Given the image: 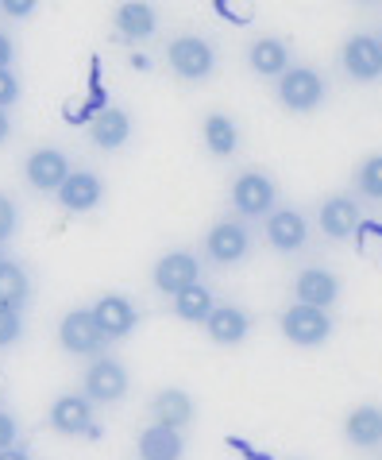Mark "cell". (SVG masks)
I'll use <instances>...</instances> for the list:
<instances>
[{
	"label": "cell",
	"instance_id": "1",
	"mask_svg": "<svg viewBox=\"0 0 382 460\" xmlns=\"http://www.w3.org/2000/svg\"><path fill=\"white\" fill-rule=\"evenodd\" d=\"M328 97V82L321 70L313 66H290L286 74H278V101L290 112H317Z\"/></svg>",
	"mask_w": 382,
	"mask_h": 460
},
{
	"label": "cell",
	"instance_id": "2",
	"mask_svg": "<svg viewBox=\"0 0 382 460\" xmlns=\"http://www.w3.org/2000/svg\"><path fill=\"white\" fill-rule=\"evenodd\" d=\"M278 325H282V337L290 344H298V349H317V344H325L336 329L333 314L317 310V305H305V302H294L290 310H282Z\"/></svg>",
	"mask_w": 382,
	"mask_h": 460
},
{
	"label": "cell",
	"instance_id": "3",
	"mask_svg": "<svg viewBox=\"0 0 382 460\" xmlns=\"http://www.w3.org/2000/svg\"><path fill=\"white\" fill-rule=\"evenodd\" d=\"M228 201H232V209L239 217H247V221H263V217L278 206V186H274L271 174L244 171V174H236L232 190H228Z\"/></svg>",
	"mask_w": 382,
	"mask_h": 460
},
{
	"label": "cell",
	"instance_id": "4",
	"mask_svg": "<svg viewBox=\"0 0 382 460\" xmlns=\"http://www.w3.org/2000/svg\"><path fill=\"white\" fill-rule=\"evenodd\" d=\"M167 62L178 78L205 82L216 70V47L205 40V35H178V40L167 47Z\"/></svg>",
	"mask_w": 382,
	"mask_h": 460
},
{
	"label": "cell",
	"instance_id": "5",
	"mask_svg": "<svg viewBox=\"0 0 382 460\" xmlns=\"http://www.w3.org/2000/svg\"><path fill=\"white\" fill-rule=\"evenodd\" d=\"M205 260L213 267H236L239 260H247L251 255V233L244 221H216L209 233H205Z\"/></svg>",
	"mask_w": 382,
	"mask_h": 460
},
{
	"label": "cell",
	"instance_id": "6",
	"mask_svg": "<svg viewBox=\"0 0 382 460\" xmlns=\"http://www.w3.org/2000/svg\"><path fill=\"white\" fill-rule=\"evenodd\" d=\"M263 233H266V244L282 255H294L309 244V221H305L301 209H290V206H274L271 213L263 217Z\"/></svg>",
	"mask_w": 382,
	"mask_h": 460
},
{
	"label": "cell",
	"instance_id": "7",
	"mask_svg": "<svg viewBox=\"0 0 382 460\" xmlns=\"http://www.w3.org/2000/svg\"><path fill=\"white\" fill-rule=\"evenodd\" d=\"M127 383H132L127 379V367L120 360H112V356H100L85 372V399L93 406H112L127 394Z\"/></svg>",
	"mask_w": 382,
	"mask_h": 460
},
{
	"label": "cell",
	"instance_id": "8",
	"mask_svg": "<svg viewBox=\"0 0 382 460\" xmlns=\"http://www.w3.org/2000/svg\"><path fill=\"white\" fill-rule=\"evenodd\" d=\"M50 429L62 433V438H93L97 421H93V402L85 394H58L50 402Z\"/></svg>",
	"mask_w": 382,
	"mask_h": 460
},
{
	"label": "cell",
	"instance_id": "9",
	"mask_svg": "<svg viewBox=\"0 0 382 460\" xmlns=\"http://www.w3.org/2000/svg\"><path fill=\"white\" fill-rule=\"evenodd\" d=\"M70 155L58 147H35L28 163H23V178H28L31 190H39V194H58V186L66 182L70 174Z\"/></svg>",
	"mask_w": 382,
	"mask_h": 460
},
{
	"label": "cell",
	"instance_id": "10",
	"mask_svg": "<svg viewBox=\"0 0 382 460\" xmlns=\"http://www.w3.org/2000/svg\"><path fill=\"white\" fill-rule=\"evenodd\" d=\"M151 283H155L159 294H167L174 298L178 290H186L189 283H201V260L194 252L178 248V252H167L162 260L155 263V271H151Z\"/></svg>",
	"mask_w": 382,
	"mask_h": 460
},
{
	"label": "cell",
	"instance_id": "11",
	"mask_svg": "<svg viewBox=\"0 0 382 460\" xmlns=\"http://www.w3.org/2000/svg\"><path fill=\"white\" fill-rule=\"evenodd\" d=\"M58 341H62V349L74 356H100L109 349L105 333H100L93 322V310H70L58 325Z\"/></svg>",
	"mask_w": 382,
	"mask_h": 460
},
{
	"label": "cell",
	"instance_id": "12",
	"mask_svg": "<svg viewBox=\"0 0 382 460\" xmlns=\"http://www.w3.org/2000/svg\"><path fill=\"white\" fill-rule=\"evenodd\" d=\"M93 322L100 333H105V341L112 344V341H124L139 325V310L127 294H100L93 302Z\"/></svg>",
	"mask_w": 382,
	"mask_h": 460
},
{
	"label": "cell",
	"instance_id": "13",
	"mask_svg": "<svg viewBox=\"0 0 382 460\" xmlns=\"http://www.w3.org/2000/svg\"><path fill=\"white\" fill-rule=\"evenodd\" d=\"M205 333L213 344H221V349H236V344H244L251 333V314L236 302H216L213 314L205 317Z\"/></svg>",
	"mask_w": 382,
	"mask_h": 460
},
{
	"label": "cell",
	"instance_id": "14",
	"mask_svg": "<svg viewBox=\"0 0 382 460\" xmlns=\"http://www.w3.org/2000/svg\"><path fill=\"white\" fill-rule=\"evenodd\" d=\"M340 294H343V287L328 267H301L294 279V302L317 305V310H333L340 302Z\"/></svg>",
	"mask_w": 382,
	"mask_h": 460
},
{
	"label": "cell",
	"instance_id": "15",
	"mask_svg": "<svg viewBox=\"0 0 382 460\" xmlns=\"http://www.w3.org/2000/svg\"><path fill=\"white\" fill-rule=\"evenodd\" d=\"M340 66L348 70V78L355 82H378L382 78V50L375 35H352L340 50Z\"/></svg>",
	"mask_w": 382,
	"mask_h": 460
},
{
	"label": "cell",
	"instance_id": "16",
	"mask_svg": "<svg viewBox=\"0 0 382 460\" xmlns=\"http://www.w3.org/2000/svg\"><path fill=\"white\" fill-rule=\"evenodd\" d=\"M360 221H363V209L352 194H333L317 209V225H321V233L328 240H348L355 228H360Z\"/></svg>",
	"mask_w": 382,
	"mask_h": 460
},
{
	"label": "cell",
	"instance_id": "17",
	"mask_svg": "<svg viewBox=\"0 0 382 460\" xmlns=\"http://www.w3.org/2000/svg\"><path fill=\"white\" fill-rule=\"evenodd\" d=\"M105 201V182L93 171H70L66 182L58 186V206L70 213H93Z\"/></svg>",
	"mask_w": 382,
	"mask_h": 460
},
{
	"label": "cell",
	"instance_id": "18",
	"mask_svg": "<svg viewBox=\"0 0 382 460\" xmlns=\"http://www.w3.org/2000/svg\"><path fill=\"white\" fill-rule=\"evenodd\" d=\"M151 418L170 429H189L197 418V402L189 399L182 387H162L155 399H151Z\"/></svg>",
	"mask_w": 382,
	"mask_h": 460
},
{
	"label": "cell",
	"instance_id": "19",
	"mask_svg": "<svg viewBox=\"0 0 382 460\" xmlns=\"http://www.w3.org/2000/svg\"><path fill=\"white\" fill-rule=\"evenodd\" d=\"M112 23H117V31L124 40L143 43L159 31V12H155V4H147V0H124L117 8V16H112Z\"/></svg>",
	"mask_w": 382,
	"mask_h": 460
},
{
	"label": "cell",
	"instance_id": "20",
	"mask_svg": "<svg viewBox=\"0 0 382 460\" xmlns=\"http://www.w3.org/2000/svg\"><path fill=\"white\" fill-rule=\"evenodd\" d=\"M343 438H348L355 449H378L382 445V406L375 402H363L348 411L343 418Z\"/></svg>",
	"mask_w": 382,
	"mask_h": 460
},
{
	"label": "cell",
	"instance_id": "21",
	"mask_svg": "<svg viewBox=\"0 0 382 460\" xmlns=\"http://www.w3.org/2000/svg\"><path fill=\"white\" fill-rule=\"evenodd\" d=\"M135 453H139V460H182L186 438H182V429H170V426L151 421V426L139 433Z\"/></svg>",
	"mask_w": 382,
	"mask_h": 460
},
{
	"label": "cell",
	"instance_id": "22",
	"mask_svg": "<svg viewBox=\"0 0 382 460\" xmlns=\"http://www.w3.org/2000/svg\"><path fill=\"white\" fill-rule=\"evenodd\" d=\"M247 66L259 74V78H278V74L290 70V47L278 35H263L247 47Z\"/></svg>",
	"mask_w": 382,
	"mask_h": 460
},
{
	"label": "cell",
	"instance_id": "23",
	"mask_svg": "<svg viewBox=\"0 0 382 460\" xmlns=\"http://www.w3.org/2000/svg\"><path fill=\"white\" fill-rule=\"evenodd\" d=\"M201 139H205V151L213 159H232L239 151V124L228 112H209L201 124Z\"/></svg>",
	"mask_w": 382,
	"mask_h": 460
},
{
	"label": "cell",
	"instance_id": "24",
	"mask_svg": "<svg viewBox=\"0 0 382 460\" xmlns=\"http://www.w3.org/2000/svg\"><path fill=\"white\" fill-rule=\"evenodd\" d=\"M216 305V294L205 283H189L186 290H178L170 298V310L178 322H189V325H205V317L213 314Z\"/></svg>",
	"mask_w": 382,
	"mask_h": 460
},
{
	"label": "cell",
	"instance_id": "25",
	"mask_svg": "<svg viewBox=\"0 0 382 460\" xmlns=\"http://www.w3.org/2000/svg\"><path fill=\"white\" fill-rule=\"evenodd\" d=\"M132 139V117L124 109H100L93 117V144L100 151H117Z\"/></svg>",
	"mask_w": 382,
	"mask_h": 460
},
{
	"label": "cell",
	"instance_id": "26",
	"mask_svg": "<svg viewBox=\"0 0 382 460\" xmlns=\"http://www.w3.org/2000/svg\"><path fill=\"white\" fill-rule=\"evenodd\" d=\"M31 298L28 271L12 260H0V310H23Z\"/></svg>",
	"mask_w": 382,
	"mask_h": 460
},
{
	"label": "cell",
	"instance_id": "27",
	"mask_svg": "<svg viewBox=\"0 0 382 460\" xmlns=\"http://www.w3.org/2000/svg\"><path fill=\"white\" fill-rule=\"evenodd\" d=\"M355 194L367 198V201H378L382 206V151L378 155H367L360 167H355Z\"/></svg>",
	"mask_w": 382,
	"mask_h": 460
},
{
	"label": "cell",
	"instance_id": "28",
	"mask_svg": "<svg viewBox=\"0 0 382 460\" xmlns=\"http://www.w3.org/2000/svg\"><path fill=\"white\" fill-rule=\"evenodd\" d=\"M16 228H20V209H16V201H12L8 194H0V244H8V240L16 236Z\"/></svg>",
	"mask_w": 382,
	"mask_h": 460
},
{
	"label": "cell",
	"instance_id": "29",
	"mask_svg": "<svg viewBox=\"0 0 382 460\" xmlns=\"http://www.w3.org/2000/svg\"><path fill=\"white\" fill-rule=\"evenodd\" d=\"M20 333H23V317H20V310H0V349L16 344Z\"/></svg>",
	"mask_w": 382,
	"mask_h": 460
},
{
	"label": "cell",
	"instance_id": "30",
	"mask_svg": "<svg viewBox=\"0 0 382 460\" xmlns=\"http://www.w3.org/2000/svg\"><path fill=\"white\" fill-rule=\"evenodd\" d=\"M20 93H23V89H20V78H16V74H12V70H0V109L8 112V109L20 101Z\"/></svg>",
	"mask_w": 382,
	"mask_h": 460
},
{
	"label": "cell",
	"instance_id": "31",
	"mask_svg": "<svg viewBox=\"0 0 382 460\" xmlns=\"http://www.w3.org/2000/svg\"><path fill=\"white\" fill-rule=\"evenodd\" d=\"M35 8H39V0H0V12L12 20H28L35 16Z\"/></svg>",
	"mask_w": 382,
	"mask_h": 460
},
{
	"label": "cell",
	"instance_id": "32",
	"mask_svg": "<svg viewBox=\"0 0 382 460\" xmlns=\"http://www.w3.org/2000/svg\"><path fill=\"white\" fill-rule=\"evenodd\" d=\"M16 438H20L16 418H12L8 411H0V449H8V445H16Z\"/></svg>",
	"mask_w": 382,
	"mask_h": 460
},
{
	"label": "cell",
	"instance_id": "33",
	"mask_svg": "<svg viewBox=\"0 0 382 460\" xmlns=\"http://www.w3.org/2000/svg\"><path fill=\"white\" fill-rule=\"evenodd\" d=\"M12 62H16V43H12V35L0 31V70H12Z\"/></svg>",
	"mask_w": 382,
	"mask_h": 460
},
{
	"label": "cell",
	"instance_id": "34",
	"mask_svg": "<svg viewBox=\"0 0 382 460\" xmlns=\"http://www.w3.org/2000/svg\"><path fill=\"white\" fill-rule=\"evenodd\" d=\"M0 460H31L23 449H16V445H8V449H0Z\"/></svg>",
	"mask_w": 382,
	"mask_h": 460
},
{
	"label": "cell",
	"instance_id": "35",
	"mask_svg": "<svg viewBox=\"0 0 382 460\" xmlns=\"http://www.w3.org/2000/svg\"><path fill=\"white\" fill-rule=\"evenodd\" d=\"M8 136H12V120H8V112L0 109V144H8Z\"/></svg>",
	"mask_w": 382,
	"mask_h": 460
},
{
	"label": "cell",
	"instance_id": "36",
	"mask_svg": "<svg viewBox=\"0 0 382 460\" xmlns=\"http://www.w3.org/2000/svg\"><path fill=\"white\" fill-rule=\"evenodd\" d=\"M360 4H378V0H360Z\"/></svg>",
	"mask_w": 382,
	"mask_h": 460
},
{
	"label": "cell",
	"instance_id": "37",
	"mask_svg": "<svg viewBox=\"0 0 382 460\" xmlns=\"http://www.w3.org/2000/svg\"><path fill=\"white\" fill-rule=\"evenodd\" d=\"M378 50H382V35H378Z\"/></svg>",
	"mask_w": 382,
	"mask_h": 460
},
{
	"label": "cell",
	"instance_id": "38",
	"mask_svg": "<svg viewBox=\"0 0 382 460\" xmlns=\"http://www.w3.org/2000/svg\"><path fill=\"white\" fill-rule=\"evenodd\" d=\"M0 260H4V252H0Z\"/></svg>",
	"mask_w": 382,
	"mask_h": 460
}]
</instances>
